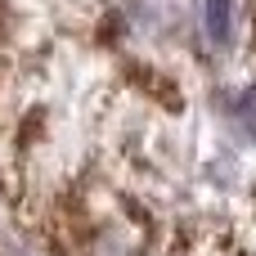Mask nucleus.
Returning <instances> with one entry per match:
<instances>
[{
	"instance_id": "3",
	"label": "nucleus",
	"mask_w": 256,
	"mask_h": 256,
	"mask_svg": "<svg viewBox=\"0 0 256 256\" xmlns=\"http://www.w3.org/2000/svg\"><path fill=\"white\" fill-rule=\"evenodd\" d=\"M234 117H238V126H243V130L256 140V90H248V94L234 104Z\"/></svg>"
},
{
	"instance_id": "2",
	"label": "nucleus",
	"mask_w": 256,
	"mask_h": 256,
	"mask_svg": "<svg viewBox=\"0 0 256 256\" xmlns=\"http://www.w3.org/2000/svg\"><path fill=\"white\" fill-rule=\"evenodd\" d=\"M202 22L216 45H230V22H234V0H202Z\"/></svg>"
},
{
	"instance_id": "1",
	"label": "nucleus",
	"mask_w": 256,
	"mask_h": 256,
	"mask_svg": "<svg viewBox=\"0 0 256 256\" xmlns=\"http://www.w3.org/2000/svg\"><path fill=\"white\" fill-rule=\"evenodd\" d=\"M81 256H140V238L126 230H99Z\"/></svg>"
}]
</instances>
